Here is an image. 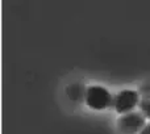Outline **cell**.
Wrapping results in <instances>:
<instances>
[{"label": "cell", "mask_w": 150, "mask_h": 134, "mask_svg": "<svg viewBox=\"0 0 150 134\" xmlns=\"http://www.w3.org/2000/svg\"><path fill=\"white\" fill-rule=\"evenodd\" d=\"M137 105H140V95L137 91L133 90L120 91L112 101V108L121 116L133 112V109Z\"/></svg>", "instance_id": "cell-2"}, {"label": "cell", "mask_w": 150, "mask_h": 134, "mask_svg": "<svg viewBox=\"0 0 150 134\" xmlns=\"http://www.w3.org/2000/svg\"><path fill=\"white\" fill-rule=\"evenodd\" d=\"M140 108L144 116L150 120V97H144L140 101Z\"/></svg>", "instance_id": "cell-4"}, {"label": "cell", "mask_w": 150, "mask_h": 134, "mask_svg": "<svg viewBox=\"0 0 150 134\" xmlns=\"http://www.w3.org/2000/svg\"><path fill=\"white\" fill-rule=\"evenodd\" d=\"M138 134H150V122H148V124L144 126V129L141 130Z\"/></svg>", "instance_id": "cell-5"}, {"label": "cell", "mask_w": 150, "mask_h": 134, "mask_svg": "<svg viewBox=\"0 0 150 134\" xmlns=\"http://www.w3.org/2000/svg\"><path fill=\"white\" fill-rule=\"evenodd\" d=\"M119 129L124 134H137L146 125V117L142 112H130L119 118Z\"/></svg>", "instance_id": "cell-3"}, {"label": "cell", "mask_w": 150, "mask_h": 134, "mask_svg": "<svg viewBox=\"0 0 150 134\" xmlns=\"http://www.w3.org/2000/svg\"><path fill=\"white\" fill-rule=\"evenodd\" d=\"M86 104L93 111H103L112 105L113 97L105 87L101 85H90L84 95Z\"/></svg>", "instance_id": "cell-1"}]
</instances>
